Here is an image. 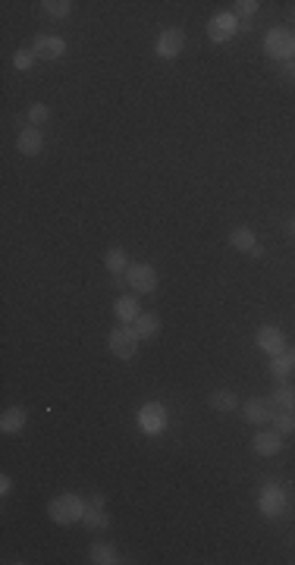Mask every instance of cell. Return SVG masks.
<instances>
[{
    "instance_id": "27",
    "label": "cell",
    "mask_w": 295,
    "mask_h": 565,
    "mask_svg": "<svg viewBox=\"0 0 295 565\" xmlns=\"http://www.w3.org/2000/svg\"><path fill=\"white\" fill-rule=\"evenodd\" d=\"M232 6H236V19H248V16H254V13H258V0H236V4H232Z\"/></svg>"
},
{
    "instance_id": "26",
    "label": "cell",
    "mask_w": 295,
    "mask_h": 565,
    "mask_svg": "<svg viewBox=\"0 0 295 565\" xmlns=\"http://www.w3.org/2000/svg\"><path fill=\"white\" fill-rule=\"evenodd\" d=\"M13 66L16 70H32L35 66V51H16L13 53Z\"/></svg>"
},
{
    "instance_id": "5",
    "label": "cell",
    "mask_w": 295,
    "mask_h": 565,
    "mask_svg": "<svg viewBox=\"0 0 295 565\" xmlns=\"http://www.w3.org/2000/svg\"><path fill=\"white\" fill-rule=\"evenodd\" d=\"M289 506V496H286L283 487H277L273 481H267V487L261 490V515L267 518H280Z\"/></svg>"
},
{
    "instance_id": "29",
    "label": "cell",
    "mask_w": 295,
    "mask_h": 565,
    "mask_svg": "<svg viewBox=\"0 0 295 565\" xmlns=\"http://www.w3.org/2000/svg\"><path fill=\"white\" fill-rule=\"evenodd\" d=\"M10 490H13V481H10V474H4V477H0V493H10Z\"/></svg>"
},
{
    "instance_id": "24",
    "label": "cell",
    "mask_w": 295,
    "mask_h": 565,
    "mask_svg": "<svg viewBox=\"0 0 295 565\" xmlns=\"http://www.w3.org/2000/svg\"><path fill=\"white\" fill-rule=\"evenodd\" d=\"M273 430H277V434H292L295 430V415L292 412H277L273 415Z\"/></svg>"
},
{
    "instance_id": "3",
    "label": "cell",
    "mask_w": 295,
    "mask_h": 565,
    "mask_svg": "<svg viewBox=\"0 0 295 565\" xmlns=\"http://www.w3.org/2000/svg\"><path fill=\"white\" fill-rule=\"evenodd\" d=\"M264 51H267V57L289 63L295 57V35L289 29H270L264 35Z\"/></svg>"
},
{
    "instance_id": "1",
    "label": "cell",
    "mask_w": 295,
    "mask_h": 565,
    "mask_svg": "<svg viewBox=\"0 0 295 565\" xmlns=\"http://www.w3.org/2000/svg\"><path fill=\"white\" fill-rule=\"evenodd\" d=\"M85 500L79 493H60L57 500H51V506H48V515H51V521H57V524H76V521H82V515H85Z\"/></svg>"
},
{
    "instance_id": "19",
    "label": "cell",
    "mask_w": 295,
    "mask_h": 565,
    "mask_svg": "<svg viewBox=\"0 0 295 565\" xmlns=\"http://www.w3.org/2000/svg\"><path fill=\"white\" fill-rule=\"evenodd\" d=\"M82 521H85V528L88 531H107L110 528V515L104 512V506H88L85 509V515H82Z\"/></svg>"
},
{
    "instance_id": "11",
    "label": "cell",
    "mask_w": 295,
    "mask_h": 565,
    "mask_svg": "<svg viewBox=\"0 0 295 565\" xmlns=\"http://www.w3.org/2000/svg\"><path fill=\"white\" fill-rule=\"evenodd\" d=\"M273 415H277V408H273L270 399H248L245 402V421L254 424V427H261V424H270Z\"/></svg>"
},
{
    "instance_id": "8",
    "label": "cell",
    "mask_w": 295,
    "mask_h": 565,
    "mask_svg": "<svg viewBox=\"0 0 295 565\" xmlns=\"http://www.w3.org/2000/svg\"><path fill=\"white\" fill-rule=\"evenodd\" d=\"M138 427H142L145 434H151V436L164 434V427H166V408L160 405V402H145L142 412H138Z\"/></svg>"
},
{
    "instance_id": "2",
    "label": "cell",
    "mask_w": 295,
    "mask_h": 565,
    "mask_svg": "<svg viewBox=\"0 0 295 565\" xmlns=\"http://www.w3.org/2000/svg\"><path fill=\"white\" fill-rule=\"evenodd\" d=\"M107 346H110L113 358L129 361V358H136V352H138V333H136V330H132L129 324H119V327L110 333Z\"/></svg>"
},
{
    "instance_id": "6",
    "label": "cell",
    "mask_w": 295,
    "mask_h": 565,
    "mask_svg": "<svg viewBox=\"0 0 295 565\" xmlns=\"http://www.w3.org/2000/svg\"><path fill=\"white\" fill-rule=\"evenodd\" d=\"M236 32H239L236 13H214V16L207 19V38H211V41H217V44L230 41Z\"/></svg>"
},
{
    "instance_id": "7",
    "label": "cell",
    "mask_w": 295,
    "mask_h": 565,
    "mask_svg": "<svg viewBox=\"0 0 295 565\" xmlns=\"http://www.w3.org/2000/svg\"><path fill=\"white\" fill-rule=\"evenodd\" d=\"M183 47H185V32L173 25V29H164V32H160V38H157V44H154V51H157L160 60H176L179 53H183Z\"/></svg>"
},
{
    "instance_id": "22",
    "label": "cell",
    "mask_w": 295,
    "mask_h": 565,
    "mask_svg": "<svg viewBox=\"0 0 295 565\" xmlns=\"http://www.w3.org/2000/svg\"><path fill=\"white\" fill-rule=\"evenodd\" d=\"M230 245L236 248V252H251L258 242H254V233L248 230V226H236V230L230 233Z\"/></svg>"
},
{
    "instance_id": "28",
    "label": "cell",
    "mask_w": 295,
    "mask_h": 565,
    "mask_svg": "<svg viewBox=\"0 0 295 565\" xmlns=\"http://www.w3.org/2000/svg\"><path fill=\"white\" fill-rule=\"evenodd\" d=\"M48 117H51V110H48L44 104H32V107H29V123H32V126L48 123Z\"/></svg>"
},
{
    "instance_id": "4",
    "label": "cell",
    "mask_w": 295,
    "mask_h": 565,
    "mask_svg": "<svg viewBox=\"0 0 295 565\" xmlns=\"http://www.w3.org/2000/svg\"><path fill=\"white\" fill-rule=\"evenodd\" d=\"M123 277H126V282L132 286V292H136V295H142V292L148 295V292H154V289H157V271H154L151 264H145V261H142V264H129Z\"/></svg>"
},
{
    "instance_id": "20",
    "label": "cell",
    "mask_w": 295,
    "mask_h": 565,
    "mask_svg": "<svg viewBox=\"0 0 295 565\" xmlns=\"http://www.w3.org/2000/svg\"><path fill=\"white\" fill-rule=\"evenodd\" d=\"M211 408H217V412H236L239 396L232 393V389H214L211 393Z\"/></svg>"
},
{
    "instance_id": "17",
    "label": "cell",
    "mask_w": 295,
    "mask_h": 565,
    "mask_svg": "<svg viewBox=\"0 0 295 565\" xmlns=\"http://www.w3.org/2000/svg\"><path fill=\"white\" fill-rule=\"evenodd\" d=\"M132 330L138 333V339H151V336H157V330H160V318L157 314H151V311H142L138 314V320L132 324Z\"/></svg>"
},
{
    "instance_id": "13",
    "label": "cell",
    "mask_w": 295,
    "mask_h": 565,
    "mask_svg": "<svg viewBox=\"0 0 295 565\" xmlns=\"http://www.w3.org/2000/svg\"><path fill=\"white\" fill-rule=\"evenodd\" d=\"M113 314H117L119 324H136L138 314H142V305H138V295H119L113 301Z\"/></svg>"
},
{
    "instance_id": "23",
    "label": "cell",
    "mask_w": 295,
    "mask_h": 565,
    "mask_svg": "<svg viewBox=\"0 0 295 565\" xmlns=\"http://www.w3.org/2000/svg\"><path fill=\"white\" fill-rule=\"evenodd\" d=\"M41 10L48 13L51 19H66L72 13V4H70V0H44Z\"/></svg>"
},
{
    "instance_id": "32",
    "label": "cell",
    "mask_w": 295,
    "mask_h": 565,
    "mask_svg": "<svg viewBox=\"0 0 295 565\" xmlns=\"http://www.w3.org/2000/svg\"><path fill=\"white\" fill-rule=\"evenodd\" d=\"M286 230H289V235H292V239H295V217L289 220V223H286Z\"/></svg>"
},
{
    "instance_id": "10",
    "label": "cell",
    "mask_w": 295,
    "mask_h": 565,
    "mask_svg": "<svg viewBox=\"0 0 295 565\" xmlns=\"http://www.w3.org/2000/svg\"><path fill=\"white\" fill-rule=\"evenodd\" d=\"M16 148H19V154H25V157H35V154H41V148H44L41 129H38V126H22V129H19V136H16Z\"/></svg>"
},
{
    "instance_id": "31",
    "label": "cell",
    "mask_w": 295,
    "mask_h": 565,
    "mask_svg": "<svg viewBox=\"0 0 295 565\" xmlns=\"http://www.w3.org/2000/svg\"><path fill=\"white\" fill-rule=\"evenodd\" d=\"M248 254H251V258H264V248H261V245H254Z\"/></svg>"
},
{
    "instance_id": "9",
    "label": "cell",
    "mask_w": 295,
    "mask_h": 565,
    "mask_svg": "<svg viewBox=\"0 0 295 565\" xmlns=\"http://www.w3.org/2000/svg\"><path fill=\"white\" fill-rule=\"evenodd\" d=\"M254 342H258V349L264 355H270V358H273V355H283L286 352V336L280 333L277 327H270V324H264L258 333H254Z\"/></svg>"
},
{
    "instance_id": "18",
    "label": "cell",
    "mask_w": 295,
    "mask_h": 565,
    "mask_svg": "<svg viewBox=\"0 0 295 565\" xmlns=\"http://www.w3.org/2000/svg\"><path fill=\"white\" fill-rule=\"evenodd\" d=\"M270 402H273V408L277 412H292L295 415V387H277L273 389V396H270Z\"/></svg>"
},
{
    "instance_id": "30",
    "label": "cell",
    "mask_w": 295,
    "mask_h": 565,
    "mask_svg": "<svg viewBox=\"0 0 295 565\" xmlns=\"http://www.w3.org/2000/svg\"><path fill=\"white\" fill-rule=\"evenodd\" d=\"M283 358H286V361H289V368H292V371H295V349H286V352H283Z\"/></svg>"
},
{
    "instance_id": "21",
    "label": "cell",
    "mask_w": 295,
    "mask_h": 565,
    "mask_svg": "<svg viewBox=\"0 0 295 565\" xmlns=\"http://www.w3.org/2000/svg\"><path fill=\"white\" fill-rule=\"evenodd\" d=\"M104 267L113 273V277H119V273H126V267H129V261H126V252L119 245H113L110 252L104 254Z\"/></svg>"
},
{
    "instance_id": "15",
    "label": "cell",
    "mask_w": 295,
    "mask_h": 565,
    "mask_svg": "<svg viewBox=\"0 0 295 565\" xmlns=\"http://www.w3.org/2000/svg\"><path fill=\"white\" fill-rule=\"evenodd\" d=\"M25 421H29V415H25V408L13 405V408H6V412L0 415V430H4L6 436H16V434H22Z\"/></svg>"
},
{
    "instance_id": "16",
    "label": "cell",
    "mask_w": 295,
    "mask_h": 565,
    "mask_svg": "<svg viewBox=\"0 0 295 565\" xmlns=\"http://www.w3.org/2000/svg\"><path fill=\"white\" fill-rule=\"evenodd\" d=\"M88 556H91V562L95 565H117L119 562V553H117L113 543H91Z\"/></svg>"
},
{
    "instance_id": "25",
    "label": "cell",
    "mask_w": 295,
    "mask_h": 565,
    "mask_svg": "<svg viewBox=\"0 0 295 565\" xmlns=\"http://www.w3.org/2000/svg\"><path fill=\"white\" fill-rule=\"evenodd\" d=\"M270 374L277 377V380H286V377L292 374V368H289V361L283 358V355H273L270 358Z\"/></svg>"
},
{
    "instance_id": "14",
    "label": "cell",
    "mask_w": 295,
    "mask_h": 565,
    "mask_svg": "<svg viewBox=\"0 0 295 565\" xmlns=\"http://www.w3.org/2000/svg\"><path fill=\"white\" fill-rule=\"evenodd\" d=\"M251 446H254V453H258V455L270 459V455H277L280 449H283V434H277V430H264V434H254Z\"/></svg>"
},
{
    "instance_id": "12",
    "label": "cell",
    "mask_w": 295,
    "mask_h": 565,
    "mask_svg": "<svg viewBox=\"0 0 295 565\" xmlns=\"http://www.w3.org/2000/svg\"><path fill=\"white\" fill-rule=\"evenodd\" d=\"M35 57H44V60H60L66 53V41L60 35H38L35 44H32Z\"/></svg>"
}]
</instances>
